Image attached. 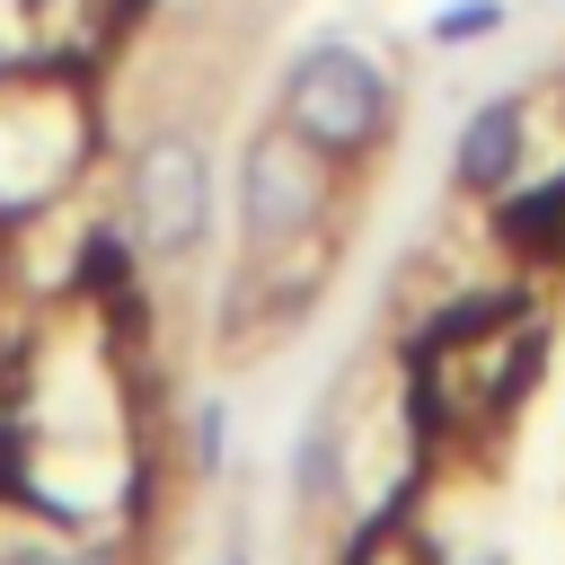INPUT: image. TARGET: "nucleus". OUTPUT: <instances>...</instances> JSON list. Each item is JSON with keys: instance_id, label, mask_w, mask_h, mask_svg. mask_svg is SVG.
Masks as SVG:
<instances>
[{"instance_id": "f257e3e1", "label": "nucleus", "mask_w": 565, "mask_h": 565, "mask_svg": "<svg viewBox=\"0 0 565 565\" xmlns=\"http://www.w3.org/2000/svg\"><path fill=\"white\" fill-rule=\"evenodd\" d=\"M344 177L327 150H309L291 124H256L230 168V238H238V282H318L335 256V203Z\"/></svg>"}, {"instance_id": "f03ea898", "label": "nucleus", "mask_w": 565, "mask_h": 565, "mask_svg": "<svg viewBox=\"0 0 565 565\" xmlns=\"http://www.w3.org/2000/svg\"><path fill=\"white\" fill-rule=\"evenodd\" d=\"M274 124H291L335 168H371L397 141V79L353 35H309L274 71Z\"/></svg>"}, {"instance_id": "7ed1b4c3", "label": "nucleus", "mask_w": 565, "mask_h": 565, "mask_svg": "<svg viewBox=\"0 0 565 565\" xmlns=\"http://www.w3.org/2000/svg\"><path fill=\"white\" fill-rule=\"evenodd\" d=\"M212 150L194 124H150L132 150H124V185H115V230L141 265H185L203 256L212 238Z\"/></svg>"}, {"instance_id": "20e7f679", "label": "nucleus", "mask_w": 565, "mask_h": 565, "mask_svg": "<svg viewBox=\"0 0 565 565\" xmlns=\"http://www.w3.org/2000/svg\"><path fill=\"white\" fill-rule=\"evenodd\" d=\"M521 159H530V97L503 88V97H477L459 141H450V185L468 203H503L521 185Z\"/></svg>"}, {"instance_id": "39448f33", "label": "nucleus", "mask_w": 565, "mask_h": 565, "mask_svg": "<svg viewBox=\"0 0 565 565\" xmlns=\"http://www.w3.org/2000/svg\"><path fill=\"white\" fill-rule=\"evenodd\" d=\"M344 388H353V380H335V388L309 406V424H300V441H291V459H282V494H291L300 521H327V512L353 494V459H344Z\"/></svg>"}, {"instance_id": "423d86ee", "label": "nucleus", "mask_w": 565, "mask_h": 565, "mask_svg": "<svg viewBox=\"0 0 565 565\" xmlns=\"http://www.w3.org/2000/svg\"><path fill=\"white\" fill-rule=\"evenodd\" d=\"M0 565H115V556L62 521H0Z\"/></svg>"}, {"instance_id": "0eeeda50", "label": "nucleus", "mask_w": 565, "mask_h": 565, "mask_svg": "<svg viewBox=\"0 0 565 565\" xmlns=\"http://www.w3.org/2000/svg\"><path fill=\"white\" fill-rule=\"evenodd\" d=\"M221 468H230V406H221V397H203V406L185 415V477H194V486H212Z\"/></svg>"}, {"instance_id": "6e6552de", "label": "nucleus", "mask_w": 565, "mask_h": 565, "mask_svg": "<svg viewBox=\"0 0 565 565\" xmlns=\"http://www.w3.org/2000/svg\"><path fill=\"white\" fill-rule=\"evenodd\" d=\"M503 26H512V0H468V9H441V18L424 26V44L459 53V44H486V35H503Z\"/></svg>"}, {"instance_id": "1a4fd4ad", "label": "nucleus", "mask_w": 565, "mask_h": 565, "mask_svg": "<svg viewBox=\"0 0 565 565\" xmlns=\"http://www.w3.org/2000/svg\"><path fill=\"white\" fill-rule=\"evenodd\" d=\"M212 565H247V547H238V539H230V547H221V556H212Z\"/></svg>"}, {"instance_id": "9d476101", "label": "nucleus", "mask_w": 565, "mask_h": 565, "mask_svg": "<svg viewBox=\"0 0 565 565\" xmlns=\"http://www.w3.org/2000/svg\"><path fill=\"white\" fill-rule=\"evenodd\" d=\"M556 9H565V0H556Z\"/></svg>"}]
</instances>
